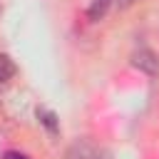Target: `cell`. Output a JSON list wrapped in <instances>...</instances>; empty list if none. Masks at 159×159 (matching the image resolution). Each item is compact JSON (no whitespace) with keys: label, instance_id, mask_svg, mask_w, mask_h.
<instances>
[{"label":"cell","instance_id":"cell-6","mask_svg":"<svg viewBox=\"0 0 159 159\" xmlns=\"http://www.w3.org/2000/svg\"><path fill=\"white\" fill-rule=\"evenodd\" d=\"M2 159H30L27 154H22V152H5L2 154Z\"/></svg>","mask_w":159,"mask_h":159},{"label":"cell","instance_id":"cell-4","mask_svg":"<svg viewBox=\"0 0 159 159\" xmlns=\"http://www.w3.org/2000/svg\"><path fill=\"white\" fill-rule=\"evenodd\" d=\"M15 77V62L7 55H0V82H7Z\"/></svg>","mask_w":159,"mask_h":159},{"label":"cell","instance_id":"cell-1","mask_svg":"<svg viewBox=\"0 0 159 159\" xmlns=\"http://www.w3.org/2000/svg\"><path fill=\"white\" fill-rule=\"evenodd\" d=\"M132 65L139 72L149 75V77H157L159 75V57H157V52H152L147 47H139V50L132 52Z\"/></svg>","mask_w":159,"mask_h":159},{"label":"cell","instance_id":"cell-8","mask_svg":"<svg viewBox=\"0 0 159 159\" xmlns=\"http://www.w3.org/2000/svg\"><path fill=\"white\" fill-rule=\"evenodd\" d=\"M94 159H109V157H107L104 152H97V154H94Z\"/></svg>","mask_w":159,"mask_h":159},{"label":"cell","instance_id":"cell-5","mask_svg":"<svg viewBox=\"0 0 159 159\" xmlns=\"http://www.w3.org/2000/svg\"><path fill=\"white\" fill-rule=\"evenodd\" d=\"M37 117H40V122L50 129V134H57V117H55V112H50V109H37Z\"/></svg>","mask_w":159,"mask_h":159},{"label":"cell","instance_id":"cell-2","mask_svg":"<svg viewBox=\"0 0 159 159\" xmlns=\"http://www.w3.org/2000/svg\"><path fill=\"white\" fill-rule=\"evenodd\" d=\"M94 154H97L94 144H89L87 139H77L65 152V159H94Z\"/></svg>","mask_w":159,"mask_h":159},{"label":"cell","instance_id":"cell-7","mask_svg":"<svg viewBox=\"0 0 159 159\" xmlns=\"http://www.w3.org/2000/svg\"><path fill=\"white\" fill-rule=\"evenodd\" d=\"M117 2H119V7H122V10H127V7H129L132 2H137V0H117Z\"/></svg>","mask_w":159,"mask_h":159},{"label":"cell","instance_id":"cell-3","mask_svg":"<svg viewBox=\"0 0 159 159\" xmlns=\"http://www.w3.org/2000/svg\"><path fill=\"white\" fill-rule=\"evenodd\" d=\"M109 5H112V0H94V2L89 5V10H87L89 20H92V22L102 20V17H104V12L109 10Z\"/></svg>","mask_w":159,"mask_h":159}]
</instances>
